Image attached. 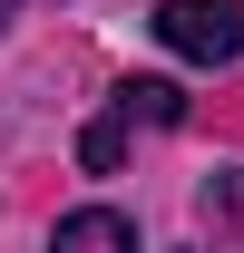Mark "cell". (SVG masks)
<instances>
[{
  "mask_svg": "<svg viewBox=\"0 0 244 253\" xmlns=\"http://www.w3.org/2000/svg\"><path fill=\"white\" fill-rule=\"evenodd\" d=\"M118 107L137 126H185V88L176 78H118Z\"/></svg>",
  "mask_w": 244,
  "mask_h": 253,
  "instance_id": "3957f363",
  "label": "cell"
},
{
  "mask_svg": "<svg viewBox=\"0 0 244 253\" xmlns=\"http://www.w3.org/2000/svg\"><path fill=\"white\" fill-rule=\"evenodd\" d=\"M156 39L195 68H235L244 59V0H156Z\"/></svg>",
  "mask_w": 244,
  "mask_h": 253,
  "instance_id": "6da1fadb",
  "label": "cell"
},
{
  "mask_svg": "<svg viewBox=\"0 0 244 253\" xmlns=\"http://www.w3.org/2000/svg\"><path fill=\"white\" fill-rule=\"evenodd\" d=\"M10 10H20V0H0V30H10Z\"/></svg>",
  "mask_w": 244,
  "mask_h": 253,
  "instance_id": "8992f818",
  "label": "cell"
},
{
  "mask_svg": "<svg viewBox=\"0 0 244 253\" xmlns=\"http://www.w3.org/2000/svg\"><path fill=\"white\" fill-rule=\"evenodd\" d=\"M244 214V175H225V185H205V224H235Z\"/></svg>",
  "mask_w": 244,
  "mask_h": 253,
  "instance_id": "5b68a950",
  "label": "cell"
},
{
  "mask_svg": "<svg viewBox=\"0 0 244 253\" xmlns=\"http://www.w3.org/2000/svg\"><path fill=\"white\" fill-rule=\"evenodd\" d=\"M49 244H59V253H88V244L137 253V214H118V205H78V214H59V224H49Z\"/></svg>",
  "mask_w": 244,
  "mask_h": 253,
  "instance_id": "7a4b0ae2",
  "label": "cell"
},
{
  "mask_svg": "<svg viewBox=\"0 0 244 253\" xmlns=\"http://www.w3.org/2000/svg\"><path fill=\"white\" fill-rule=\"evenodd\" d=\"M127 126H137L127 107H108L98 126H78V166H88V175H118L127 166Z\"/></svg>",
  "mask_w": 244,
  "mask_h": 253,
  "instance_id": "277c9868",
  "label": "cell"
}]
</instances>
